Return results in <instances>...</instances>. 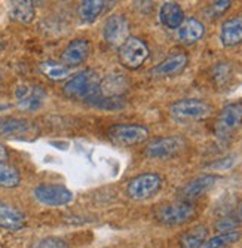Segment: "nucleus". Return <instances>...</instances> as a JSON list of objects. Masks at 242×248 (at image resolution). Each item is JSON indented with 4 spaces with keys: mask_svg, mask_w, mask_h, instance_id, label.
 I'll list each match as a JSON object with an SVG mask.
<instances>
[{
    "mask_svg": "<svg viewBox=\"0 0 242 248\" xmlns=\"http://www.w3.org/2000/svg\"><path fill=\"white\" fill-rule=\"evenodd\" d=\"M100 80L101 79L94 70L86 69L70 78L67 83L64 85L62 93L65 97L72 100H83L94 103L100 97Z\"/></svg>",
    "mask_w": 242,
    "mask_h": 248,
    "instance_id": "obj_1",
    "label": "nucleus"
},
{
    "mask_svg": "<svg viewBox=\"0 0 242 248\" xmlns=\"http://www.w3.org/2000/svg\"><path fill=\"white\" fill-rule=\"evenodd\" d=\"M119 62L129 70H136L144 64L149 57V48L144 40L136 36H129L118 48Z\"/></svg>",
    "mask_w": 242,
    "mask_h": 248,
    "instance_id": "obj_2",
    "label": "nucleus"
},
{
    "mask_svg": "<svg viewBox=\"0 0 242 248\" xmlns=\"http://www.w3.org/2000/svg\"><path fill=\"white\" fill-rule=\"evenodd\" d=\"M212 107L197 98H184L171 104L169 113L175 121L187 122V121H201L211 115Z\"/></svg>",
    "mask_w": 242,
    "mask_h": 248,
    "instance_id": "obj_3",
    "label": "nucleus"
},
{
    "mask_svg": "<svg viewBox=\"0 0 242 248\" xmlns=\"http://www.w3.org/2000/svg\"><path fill=\"white\" fill-rule=\"evenodd\" d=\"M107 135L118 146H134L149 139V129L138 124H116L107 129Z\"/></svg>",
    "mask_w": 242,
    "mask_h": 248,
    "instance_id": "obj_4",
    "label": "nucleus"
},
{
    "mask_svg": "<svg viewBox=\"0 0 242 248\" xmlns=\"http://www.w3.org/2000/svg\"><path fill=\"white\" fill-rule=\"evenodd\" d=\"M162 186L161 175L155 172L140 174L134 178H131L126 186V195L134 201H144L156 195Z\"/></svg>",
    "mask_w": 242,
    "mask_h": 248,
    "instance_id": "obj_5",
    "label": "nucleus"
},
{
    "mask_svg": "<svg viewBox=\"0 0 242 248\" xmlns=\"http://www.w3.org/2000/svg\"><path fill=\"white\" fill-rule=\"evenodd\" d=\"M195 216V207L192 205V202L186 201H179L172 202V204H166L159 207L155 211V217L158 221L166 226H179L186 221H189Z\"/></svg>",
    "mask_w": 242,
    "mask_h": 248,
    "instance_id": "obj_6",
    "label": "nucleus"
},
{
    "mask_svg": "<svg viewBox=\"0 0 242 248\" xmlns=\"http://www.w3.org/2000/svg\"><path fill=\"white\" fill-rule=\"evenodd\" d=\"M34 198L43 205L60 207L72 202L73 193L61 185H40L34 189Z\"/></svg>",
    "mask_w": 242,
    "mask_h": 248,
    "instance_id": "obj_7",
    "label": "nucleus"
},
{
    "mask_svg": "<svg viewBox=\"0 0 242 248\" xmlns=\"http://www.w3.org/2000/svg\"><path fill=\"white\" fill-rule=\"evenodd\" d=\"M104 40L113 48H119L121 45L129 37V22L123 15H112L104 22L103 29Z\"/></svg>",
    "mask_w": 242,
    "mask_h": 248,
    "instance_id": "obj_8",
    "label": "nucleus"
},
{
    "mask_svg": "<svg viewBox=\"0 0 242 248\" xmlns=\"http://www.w3.org/2000/svg\"><path fill=\"white\" fill-rule=\"evenodd\" d=\"M183 147L184 141L180 137H164L150 141L144 149V155L150 159H168L177 155Z\"/></svg>",
    "mask_w": 242,
    "mask_h": 248,
    "instance_id": "obj_9",
    "label": "nucleus"
},
{
    "mask_svg": "<svg viewBox=\"0 0 242 248\" xmlns=\"http://www.w3.org/2000/svg\"><path fill=\"white\" fill-rule=\"evenodd\" d=\"M18 107L24 111H37L46 100L45 89L40 86L21 85L15 91Z\"/></svg>",
    "mask_w": 242,
    "mask_h": 248,
    "instance_id": "obj_10",
    "label": "nucleus"
},
{
    "mask_svg": "<svg viewBox=\"0 0 242 248\" xmlns=\"http://www.w3.org/2000/svg\"><path fill=\"white\" fill-rule=\"evenodd\" d=\"M242 125V103L227 104L218 115L215 131L218 135H229Z\"/></svg>",
    "mask_w": 242,
    "mask_h": 248,
    "instance_id": "obj_11",
    "label": "nucleus"
},
{
    "mask_svg": "<svg viewBox=\"0 0 242 248\" xmlns=\"http://www.w3.org/2000/svg\"><path fill=\"white\" fill-rule=\"evenodd\" d=\"M91 54V43L86 39H75L72 40L61 54V64H64L67 69L77 67L86 61V58Z\"/></svg>",
    "mask_w": 242,
    "mask_h": 248,
    "instance_id": "obj_12",
    "label": "nucleus"
},
{
    "mask_svg": "<svg viewBox=\"0 0 242 248\" xmlns=\"http://www.w3.org/2000/svg\"><path fill=\"white\" fill-rule=\"evenodd\" d=\"M218 180L217 175H212V174H202L199 177H196L193 178L192 182H189L180 192V196L183 201L186 202H190L196 198H199L202 196L207 190H210L215 182Z\"/></svg>",
    "mask_w": 242,
    "mask_h": 248,
    "instance_id": "obj_13",
    "label": "nucleus"
},
{
    "mask_svg": "<svg viewBox=\"0 0 242 248\" xmlns=\"http://www.w3.org/2000/svg\"><path fill=\"white\" fill-rule=\"evenodd\" d=\"M128 89V80L123 75H108L100 80V97L101 98H121Z\"/></svg>",
    "mask_w": 242,
    "mask_h": 248,
    "instance_id": "obj_14",
    "label": "nucleus"
},
{
    "mask_svg": "<svg viewBox=\"0 0 242 248\" xmlns=\"http://www.w3.org/2000/svg\"><path fill=\"white\" fill-rule=\"evenodd\" d=\"M187 61H189V58L183 52L172 54L168 58H165L164 61H161L156 67H153L151 75L155 78H168V76L179 75L187 65Z\"/></svg>",
    "mask_w": 242,
    "mask_h": 248,
    "instance_id": "obj_15",
    "label": "nucleus"
},
{
    "mask_svg": "<svg viewBox=\"0 0 242 248\" xmlns=\"http://www.w3.org/2000/svg\"><path fill=\"white\" fill-rule=\"evenodd\" d=\"M26 226V216L18 208L0 202V228L16 232Z\"/></svg>",
    "mask_w": 242,
    "mask_h": 248,
    "instance_id": "obj_16",
    "label": "nucleus"
},
{
    "mask_svg": "<svg viewBox=\"0 0 242 248\" xmlns=\"http://www.w3.org/2000/svg\"><path fill=\"white\" fill-rule=\"evenodd\" d=\"M205 34V27L196 18H184L183 24L179 27V40L183 45H193L201 40Z\"/></svg>",
    "mask_w": 242,
    "mask_h": 248,
    "instance_id": "obj_17",
    "label": "nucleus"
},
{
    "mask_svg": "<svg viewBox=\"0 0 242 248\" xmlns=\"http://www.w3.org/2000/svg\"><path fill=\"white\" fill-rule=\"evenodd\" d=\"M220 40L225 46H235L242 42V15L223 22L220 30Z\"/></svg>",
    "mask_w": 242,
    "mask_h": 248,
    "instance_id": "obj_18",
    "label": "nucleus"
},
{
    "mask_svg": "<svg viewBox=\"0 0 242 248\" xmlns=\"http://www.w3.org/2000/svg\"><path fill=\"white\" fill-rule=\"evenodd\" d=\"M159 21L171 30L179 29L183 21H184V12L182 9V6L175 2H166L161 6L159 11Z\"/></svg>",
    "mask_w": 242,
    "mask_h": 248,
    "instance_id": "obj_19",
    "label": "nucleus"
},
{
    "mask_svg": "<svg viewBox=\"0 0 242 248\" xmlns=\"http://www.w3.org/2000/svg\"><path fill=\"white\" fill-rule=\"evenodd\" d=\"M30 128V122L19 118H0V135L2 137H14V135H21L27 132Z\"/></svg>",
    "mask_w": 242,
    "mask_h": 248,
    "instance_id": "obj_20",
    "label": "nucleus"
},
{
    "mask_svg": "<svg viewBox=\"0 0 242 248\" xmlns=\"http://www.w3.org/2000/svg\"><path fill=\"white\" fill-rule=\"evenodd\" d=\"M39 70L42 75H45L48 79L51 80H64L67 79L72 72L70 69H67L64 64L61 62H57V61H43L39 64Z\"/></svg>",
    "mask_w": 242,
    "mask_h": 248,
    "instance_id": "obj_21",
    "label": "nucleus"
},
{
    "mask_svg": "<svg viewBox=\"0 0 242 248\" xmlns=\"http://www.w3.org/2000/svg\"><path fill=\"white\" fill-rule=\"evenodd\" d=\"M207 235H208V231L205 226H196L182 235L180 247L182 248H202V245L207 241Z\"/></svg>",
    "mask_w": 242,
    "mask_h": 248,
    "instance_id": "obj_22",
    "label": "nucleus"
},
{
    "mask_svg": "<svg viewBox=\"0 0 242 248\" xmlns=\"http://www.w3.org/2000/svg\"><path fill=\"white\" fill-rule=\"evenodd\" d=\"M9 15L12 19L21 22V24H29L34 18V6L31 2L27 0H19V2H14L11 5Z\"/></svg>",
    "mask_w": 242,
    "mask_h": 248,
    "instance_id": "obj_23",
    "label": "nucleus"
},
{
    "mask_svg": "<svg viewBox=\"0 0 242 248\" xmlns=\"http://www.w3.org/2000/svg\"><path fill=\"white\" fill-rule=\"evenodd\" d=\"M104 5L106 3L101 0H83L79 5V16L86 22H92L101 15Z\"/></svg>",
    "mask_w": 242,
    "mask_h": 248,
    "instance_id": "obj_24",
    "label": "nucleus"
},
{
    "mask_svg": "<svg viewBox=\"0 0 242 248\" xmlns=\"http://www.w3.org/2000/svg\"><path fill=\"white\" fill-rule=\"evenodd\" d=\"M19 183H21L19 171L6 162H0V187L14 189L19 186Z\"/></svg>",
    "mask_w": 242,
    "mask_h": 248,
    "instance_id": "obj_25",
    "label": "nucleus"
},
{
    "mask_svg": "<svg viewBox=\"0 0 242 248\" xmlns=\"http://www.w3.org/2000/svg\"><path fill=\"white\" fill-rule=\"evenodd\" d=\"M239 238H241V233L238 231L225 232V233H220V235L205 241L202 248H226V247L235 244Z\"/></svg>",
    "mask_w": 242,
    "mask_h": 248,
    "instance_id": "obj_26",
    "label": "nucleus"
},
{
    "mask_svg": "<svg viewBox=\"0 0 242 248\" xmlns=\"http://www.w3.org/2000/svg\"><path fill=\"white\" fill-rule=\"evenodd\" d=\"M238 218L235 220V218H232V217H225V218H220L217 223H215V229L217 231H220L222 233H225V232H232V231H235V228L238 226Z\"/></svg>",
    "mask_w": 242,
    "mask_h": 248,
    "instance_id": "obj_27",
    "label": "nucleus"
},
{
    "mask_svg": "<svg viewBox=\"0 0 242 248\" xmlns=\"http://www.w3.org/2000/svg\"><path fill=\"white\" fill-rule=\"evenodd\" d=\"M230 2L229 0H223V2H214L211 6H210V9H208V12H211V15L214 16V18H217V16H220L223 12H226L229 8H230Z\"/></svg>",
    "mask_w": 242,
    "mask_h": 248,
    "instance_id": "obj_28",
    "label": "nucleus"
},
{
    "mask_svg": "<svg viewBox=\"0 0 242 248\" xmlns=\"http://www.w3.org/2000/svg\"><path fill=\"white\" fill-rule=\"evenodd\" d=\"M36 248H65V242L60 238H45L36 245Z\"/></svg>",
    "mask_w": 242,
    "mask_h": 248,
    "instance_id": "obj_29",
    "label": "nucleus"
},
{
    "mask_svg": "<svg viewBox=\"0 0 242 248\" xmlns=\"http://www.w3.org/2000/svg\"><path fill=\"white\" fill-rule=\"evenodd\" d=\"M8 150H6V147L0 143V162H6V159H8Z\"/></svg>",
    "mask_w": 242,
    "mask_h": 248,
    "instance_id": "obj_30",
    "label": "nucleus"
},
{
    "mask_svg": "<svg viewBox=\"0 0 242 248\" xmlns=\"http://www.w3.org/2000/svg\"><path fill=\"white\" fill-rule=\"evenodd\" d=\"M238 221H242V205L239 207V210H238Z\"/></svg>",
    "mask_w": 242,
    "mask_h": 248,
    "instance_id": "obj_31",
    "label": "nucleus"
},
{
    "mask_svg": "<svg viewBox=\"0 0 242 248\" xmlns=\"http://www.w3.org/2000/svg\"><path fill=\"white\" fill-rule=\"evenodd\" d=\"M0 79H2V72H0Z\"/></svg>",
    "mask_w": 242,
    "mask_h": 248,
    "instance_id": "obj_32",
    "label": "nucleus"
}]
</instances>
